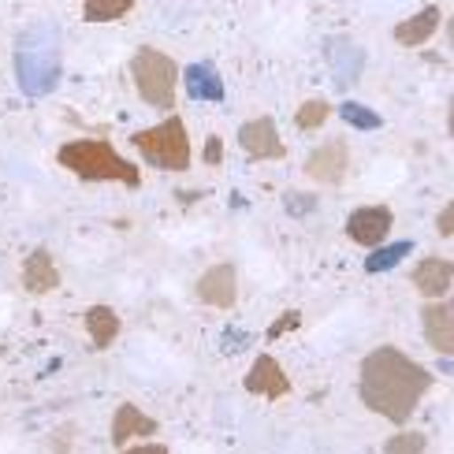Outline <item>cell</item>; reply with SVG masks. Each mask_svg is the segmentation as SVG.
<instances>
[{"mask_svg": "<svg viewBox=\"0 0 454 454\" xmlns=\"http://www.w3.org/2000/svg\"><path fill=\"white\" fill-rule=\"evenodd\" d=\"M357 391L372 413H380L391 425H406L432 391V372L399 347H376L362 362Z\"/></svg>", "mask_w": 454, "mask_h": 454, "instance_id": "obj_1", "label": "cell"}, {"mask_svg": "<svg viewBox=\"0 0 454 454\" xmlns=\"http://www.w3.org/2000/svg\"><path fill=\"white\" fill-rule=\"evenodd\" d=\"M67 172H74L86 183H123V186H142V172L138 164H130L127 157H120V149L101 138H79L60 145L56 153Z\"/></svg>", "mask_w": 454, "mask_h": 454, "instance_id": "obj_2", "label": "cell"}, {"mask_svg": "<svg viewBox=\"0 0 454 454\" xmlns=\"http://www.w3.org/2000/svg\"><path fill=\"white\" fill-rule=\"evenodd\" d=\"M15 79L30 98H45L60 82V49L49 27H30L15 42Z\"/></svg>", "mask_w": 454, "mask_h": 454, "instance_id": "obj_3", "label": "cell"}, {"mask_svg": "<svg viewBox=\"0 0 454 454\" xmlns=\"http://www.w3.org/2000/svg\"><path fill=\"white\" fill-rule=\"evenodd\" d=\"M130 145L145 157V164L160 168V172H186L191 168V138H186V123L179 116H168L164 123L130 135Z\"/></svg>", "mask_w": 454, "mask_h": 454, "instance_id": "obj_4", "label": "cell"}, {"mask_svg": "<svg viewBox=\"0 0 454 454\" xmlns=\"http://www.w3.org/2000/svg\"><path fill=\"white\" fill-rule=\"evenodd\" d=\"M130 79L138 86V98L153 108H172L176 105V82H179V64L160 49H138L130 60Z\"/></svg>", "mask_w": 454, "mask_h": 454, "instance_id": "obj_5", "label": "cell"}, {"mask_svg": "<svg viewBox=\"0 0 454 454\" xmlns=\"http://www.w3.org/2000/svg\"><path fill=\"white\" fill-rule=\"evenodd\" d=\"M347 168H350V149L343 138H328L325 145H317L313 153L306 157V179L313 183H325L335 186L347 179Z\"/></svg>", "mask_w": 454, "mask_h": 454, "instance_id": "obj_6", "label": "cell"}, {"mask_svg": "<svg viewBox=\"0 0 454 454\" xmlns=\"http://www.w3.org/2000/svg\"><path fill=\"white\" fill-rule=\"evenodd\" d=\"M239 145L254 160H283V157H287V145L279 142V130H276L272 116H257L250 123H242L239 127Z\"/></svg>", "mask_w": 454, "mask_h": 454, "instance_id": "obj_7", "label": "cell"}, {"mask_svg": "<svg viewBox=\"0 0 454 454\" xmlns=\"http://www.w3.org/2000/svg\"><path fill=\"white\" fill-rule=\"evenodd\" d=\"M395 223V213L387 209V205H362V209H354L347 216V235L357 242V246H369V250H376L387 231Z\"/></svg>", "mask_w": 454, "mask_h": 454, "instance_id": "obj_8", "label": "cell"}, {"mask_svg": "<svg viewBox=\"0 0 454 454\" xmlns=\"http://www.w3.org/2000/svg\"><path fill=\"white\" fill-rule=\"evenodd\" d=\"M421 325H425V343L440 357H454V298H443V301L425 306L421 309Z\"/></svg>", "mask_w": 454, "mask_h": 454, "instance_id": "obj_9", "label": "cell"}, {"mask_svg": "<svg viewBox=\"0 0 454 454\" xmlns=\"http://www.w3.org/2000/svg\"><path fill=\"white\" fill-rule=\"evenodd\" d=\"M242 387L250 395H264V399H287L291 395V380L283 365L272 354H257V362L250 365V372L242 376Z\"/></svg>", "mask_w": 454, "mask_h": 454, "instance_id": "obj_10", "label": "cell"}, {"mask_svg": "<svg viewBox=\"0 0 454 454\" xmlns=\"http://www.w3.org/2000/svg\"><path fill=\"white\" fill-rule=\"evenodd\" d=\"M198 298L213 309H231L235 298H239V276H235V264H213L209 272L198 279Z\"/></svg>", "mask_w": 454, "mask_h": 454, "instance_id": "obj_11", "label": "cell"}, {"mask_svg": "<svg viewBox=\"0 0 454 454\" xmlns=\"http://www.w3.org/2000/svg\"><path fill=\"white\" fill-rule=\"evenodd\" d=\"M410 279H413V287H418V294L440 301L450 291V283H454V261H447V257H425V261H418V269L410 272Z\"/></svg>", "mask_w": 454, "mask_h": 454, "instance_id": "obj_12", "label": "cell"}, {"mask_svg": "<svg viewBox=\"0 0 454 454\" xmlns=\"http://www.w3.org/2000/svg\"><path fill=\"white\" fill-rule=\"evenodd\" d=\"M157 432V421L149 418V413H142L138 406H116V413H112V443L116 447H127L130 440H142V436H153Z\"/></svg>", "mask_w": 454, "mask_h": 454, "instance_id": "obj_13", "label": "cell"}, {"mask_svg": "<svg viewBox=\"0 0 454 454\" xmlns=\"http://www.w3.org/2000/svg\"><path fill=\"white\" fill-rule=\"evenodd\" d=\"M440 8L436 4H428V8H421L418 15H410V19H403L399 27H395V42H399L403 49H418V45H425L432 34L440 30Z\"/></svg>", "mask_w": 454, "mask_h": 454, "instance_id": "obj_14", "label": "cell"}, {"mask_svg": "<svg viewBox=\"0 0 454 454\" xmlns=\"http://www.w3.org/2000/svg\"><path fill=\"white\" fill-rule=\"evenodd\" d=\"M23 287L30 294H49V291L60 287V269H56V261L49 257V250H34L23 261Z\"/></svg>", "mask_w": 454, "mask_h": 454, "instance_id": "obj_15", "label": "cell"}, {"mask_svg": "<svg viewBox=\"0 0 454 454\" xmlns=\"http://www.w3.org/2000/svg\"><path fill=\"white\" fill-rule=\"evenodd\" d=\"M328 60H332V71H335V82L339 86H354L357 82V74H362V64H365V52L350 45V42H328Z\"/></svg>", "mask_w": 454, "mask_h": 454, "instance_id": "obj_16", "label": "cell"}, {"mask_svg": "<svg viewBox=\"0 0 454 454\" xmlns=\"http://www.w3.org/2000/svg\"><path fill=\"white\" fill-rule=\"evenodd\" d=\"M183 82H186V93L198 101H223V79L213 64H191Z\"/></svg>", "mask_w": 454, "mask_h": 454, "instance_id": "obj_17", "label": "cell"}, {"mask_svg": "<svg viewBox=\"0 0 454 454\" xmlns=\"http://www.w3.org/2000/svg\"><path fill=\"white\" fill-rule=\"evenodd\" d=\"M86 332H90L93 350H108V347L120 339V317L112 313L108 306H90V313H86Z\"/></svg>", "mask_w": 454, "mask_h": 454, "instance_id": "obj_18", "label": "cell"}, {"mask_svg": "<svg viewBox=\"0 0 454 454\" xmlns=\"http://www.w3.org/2000/svg\"><path fill=\"white\" fill-rule=\"evenodd\" d=\"M410 250H413V242H410V239L391 242V246H376V250H369V257H365V272H372V276L391 272L395 264H403V261L410 257Z\"/></svg>", "mask_w": 454, "mask_h": 454, "instance_id": "obj_19", "label": "cell"}, {"mask_svg": "<svg viewBox=\"0 0 454 454\" xmlns=\"http://www.w3.org/2000/svg\"><path fill=\"white\" fill-rule=\"evenodd\" d=\"M135 4L138 0H82V19L86 23H116Z\"/></svg>", "mask_w": 454, "mask_h": 454, "instance_id": "obj_20", "label": "cell"}, {"mask_svg": "<svg viewBox=\"0 0 454 454\" xmlns=\"http://www.w3.org/2000/svg\"><path fill=\"white\" fill-rule=\"evenodd\" d=\"M339 116L347 120V127H357V130H380V127H384L380 112H372V108L357 105V101H347L343 108H339Z\"/></svg>", "mask_w": 454, "mask_h": 454, "instance_id": "obj_21", "label": "cell"}, {"mask_svg": "<svg viewBox=\"0 0 454 454\" xmlns=\"http://www.w3.org/2000/svg\"><path fill=\"white\" fill-rule=\"evenodd\" d=\"M328 116H332V105H328V101H320V98H313V101H306V105L298 108L294 127H298V130H317V127H325V123H328Z\"/></svg>", "mask_w": 454, "mask_h": 454, "instance_id": "obj_22", "label": "cell"}, {"mask_svg": "<svg viewBox=\"0 0 454 454\" xmlns=\"http://www.w3.org/2000/svg\"><path fill=\"white\" fill-rule=\"evenodd\" d=\"M425 447H428L425 432H395L384 443V454H425Z\"/></svg>", "mask_w": 454, "mask_h": 454, "instance_id": "obj_23", "label": "cell"}, {"mask_svg": "<svg viewBox=\"0 0 454 454\" xmlns=\"http://www.w3.org/2000/svg\"><path fill=\"white\" fill-rule=\"evenodd\" d=\"M298 325H301V313H298V309H291V313H279V317L272 320V328L264 332V339H279L283 332H294Z\"/></svg>", "mask_w": 454, "mask_h": 454, "instance_id": "obj_24", "label": "cell"}, {"mask_svg": "<svg viewBox=\"0 0 454 454\" xmlns=\"http://www.w3.org/2000/svg\"><path fill=\"white\" fill-rule=\"evenodd\" d=\"M287 216H309L317 209V198L313 194H287Z\"/></svg>", "mask_w": 454, "mask_h": 454, "instance_id": "obj_25", "label": "cell"}, {"mask_svg": "<svg viewBox=\"0 0 454 454\" xmlns=\"http://www.w3.org/2000/svg\"><path fill=\"white\" fill-rule=\"evenodd\" d=\"M436 231H440L443 239L454 235V201H447L443 209H440V216H436Z\"/></svg>", "mask_w": 454, "mask_h": 454, "instance_id": "obj_26", "label": "cell"}, {"mask_svg": "<svg viewBox=\"0 0 454 454\" xmlns=\"http://www.w3.org/2000/svg\"><path fill=\"white\" fill-rule=\"evenodd\" d=\"M220 160H223V142L213 135L209 142H205V164H213V168H216Z\"/></svg>", "mask_w": 454, "mask_h": 454, "instance_id": "obj_27", "label": "cell"}, {"mask_svg": "<svg viewBox=\"0 0 454 454\" xmlns=\"http://www.w3.org/2000/svg\"><path fill=\"white\" fill-rule=\"evenodd\" d=\"M120 454H168V447H160V443H145V447H127V450H120Z\"/></svg>", "mask_w": 454, "mask_h": 454, "instance_id": "obj_28", "label": "cell"}, {"mask_svg": "<svg viewBox=\"0 0 454 454\" xmlns=\"http://www.w3.org/2000/svg\"><path fill=\"white\" fill-rule=\"evenodd\" d=\"M447 135L454 138V98H450V112H447Z\"/></svg>", "mask_w": 454, "mask_h": 454, "instance_id": "obj_29", "label": "cell"}, {"mask_svg": "<svg viewBox=\"0 0 454 454\" xmlns=\"http://www.w3.org/2000/svg\"><path fill=\"white\" fill-rule=\"evenodd\" d=\"M440 372H447V376H454V362H450V357H443V362H440Z\"/></svg>", "mask_w": 454, "mask_h": 454, "instance_id": "obj_30", "label": "cell"}, {"mask_svg": "<svg viewBox=\"0 0 454 454\" xmlns=\"http://www.w3.org/2000/svg\"><path fill=\"white\" fill-rule=\"evenodd\" d=\"M447 42H450V49H454V19L447 23Z\"/></svg>", "mask_w": 454, "mask_h": 454, "instance_id": "obj_31", "label": "cell"}]
</instances>
